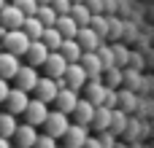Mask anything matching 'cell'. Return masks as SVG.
Here are the masks:
<instances>
[{"label": "cell", "mask_w": 154, "mask_h": 148, "mask_svg": "<svg viewBox=\"0 0 154 148\" xmlns=\"http://www.w3.org/2000/svg\"><path fill=\"white\" fill-rule=\"evenodd\" d=\"M89 27L100 35V38H108V16H103V13H95L92 16V22H89Z\"/></svg>", "instance_id": "83f0119b"}, {"label": "cell", "mask_w": 154, "mask_h": 148, "mask_svg": "<svg viewBox=\"0 0 154 148\" xmlns=\"http://www.w3.org/2000/svg\"><path fill=\"white\" fill-rule=\"evenodd\" d=\"M87 81H89V75L84 73V67H81L79 62L68 65V70H65V75H62V84H65L68 89H73V92H81V89L87 86Z\"/></svg>", "instance_id": "5b68a950"}, {"label": "cell", "mask_w": 154, "mask_h": 148, "mask_svg": "<svg viewBox=\"0 0 154 148\" xmlns=\"http://www.w3.org/2000/svg\"><path fill=\"white\" fill-rule=\"evenodd\" d=\"M84 148H103L100 146V140H97V138H89V140H87V146Z\"/></svg>", "instance_id": "ab89813d"}, {"label": "cell", "mask_w": 154, "mask_h": 148, "mask_svg": "<svg viewBox=\"0 0 154 148\" xmlns=\"http://www.w3.org/2000/svg\"><path fill=\"white\" fill-rule=\"evenodd\" d=\"M106 92H108V86H103L100 81H87V86H84V94H87V97H84V100H89V102L97 108V105L106 102Z\"/></svg>", "instance_id": "e0dca14e"}, {"label": "cell", "mask_w": 154, "mask_h": 148, "mask_svg": "<svg viewBox=\"0 0 154 148\" xmlns=\"http://www.w3.org/2000/svg\"><path fill=\"white\" fill-rule=\"evenodd\" d=\"M43 70H46V75H49V78L60 81V78L65 75V70H68V59H65L60 51H51V54H49V59H46V65H43Z\"/></svg>", "instance_id": "8fae6325"}, {"label": "cell", "mask_w": 154, "mask_h": 148, "mask_svg": "<svg viewBox=\"0 0 154 148\" xmlns=\"http://www.w3.org/2000/svg\"><path fill=\"white\" fill-rule=\"evenodd\" d=\"M95 132H106L108 127H111V108H106V105H97L95 108V116H92V124H89Z\"/></svg>", "instance_id": "ffe728a7"}, {"label": "cell", "mask_w": 154, "mask_h": 148, "mask_svg": "<svg viewBox=\"0 0 154 148\" xmlns=\"http://www.w3.org/2000/svg\"><path fill=\"white\" fill-rule=\"evenodd\" d=\"M60 148H65V146H60Z\"/></svg>", "instance_id": "f6af8a7d"}, {"label": "cell", "mask_w": 154, "mask_h": 148, "mask_svg": "<svg viewBox=\"0 0 154 148\" xmlns=\"http://www.w3.org/2000/svg\"><path fill=\"white\" fill-rule=\"evenodd\" d=\"M70 16H73V22H76L79 27H89V22H92V16H95V13L87 8V3H73Z\"/></svg>", "instance_id": "44dd1931"}, {"label": "cell", "mask_w": 154, "mask_h": 148, "mask_svg": "<svg viewBox=\"0 0 154 148\" xmlns=\"http://www.w3.org/2000/svg\"><path fill=\"white\" fill-rule=\"evenodd\" d=\"M43 129H46V135H49V138H54V140H62V138L68 135V129H70L68 113H62V111H49V119H46Z\"/></svg>", "instance_id": "6da1fadb"}, {"label": "cell", "mask_w": 154, "mask_h": 148, "mask_svg": "<svg viewBox=\"0 0 154 148\" xmlns=\"http://www.w3.org/2000/svg\"><path fill=\"white\" fill-rule=\"evenodd\" d=\"M19 67H22V59H19L16 54H8V51L0 54V78L14 81L16 73H19Z\"/></svg>", "instance_id": "7c38bea8"}, {"label": "cell", "mask_w": 154, "mask_h": 148, "mask_svg": "<svg viewBox=\"0 0 154 148\" xmlns=\"http://www.w3.org/2000/svg\"><path fill=\"white\" fill-rule=\"evenodd\" d=\"M14 148H16V146H14Z\"/></svg>", "instance_id": "c3c4849f"}, {"label": "cell", "mask_w": 154, "mask_h": 148, "mask_svg": "<svg viewBox=\"0 0 154 148\" xmlns=\"http://www.w3.org/2000/svg\"><path fill=\"white\" fill-rule=\"evenodd\" d=\"M49 49L43 46V40H30V49H27V65L30 67H43L46 65V59H49Z\"/></svg>", "instance_id": "30bf717a"}, {"label": "cell", "mask_w": 154, "mask_h": 148, "mask_svg": "<svg viewBox=\"0 0 154 148\" xmlns=\"http://www.w3.org/2000/svg\"><path fill=\"white\" fill-rule=\"evenodd\" d=\"M62 140H65V148H84L87 140H89V129L81 127V124H70V129Z\"/></svg>", "instance_id": "4fadbf2b"}, {"label": "cell", "mask_w": 154, "mask_h": 148, "mask_svg": "<svg viewBox=\"0 0 154 148\" xmlns=\"http://www.w3.org/2000/svg\"><path fill=\"white\" fill-rule=\"evenodd\" d=\"M38 81H41L38 67H30V65H22V67H19V73H16V78H14L16 89H22V92H27V94H30V92H35Z\"/></svg>", "instance_id": "277c9868"}, {"label": "cell", "mask_w": 154, "mask_h": 148, "mask_svg": "<svg viewBox=\"0 0 154 148\" xmlns=\"http://www.w3.org/2000/svg\"><path fill=\"white\" fill-rule=\"evenodd\" d=\"M3 46L8 54H16V57H24L27 49H30V38L24 35V30H8L5 38H3Z\"/></svg>", "instance_id": "7a4b0ae2"}, {"label": "cell", "mask_w": 154, "mask_h": 148, "mask_svg": "<svg viewBox=\"0 0 154 148\" xmlns=\"http://www.w3.org/2000/svg\"><path fill=\"white\" fill-rule=\"evenodd\" d=\"M22 30H24V35H27L30 40H41V38H43V30H46V27L41 24V19H38V16H27V19H24V27H22Z\"/></svg>", "instance_id": "7402d4cb"}, {"label": "cell", "mask_w": 154, "mask_h": 148, "mask_svg": "<svg viewBox=\"0 0 154 148\" xmlns=\"http://www.w3.org/2000/svg\"><path fill=\"white\" fill-rule=\"evenodd\" d=\"M60 54H62V57L68 59V65H73V62H79V59H81V54H84V51H81V46H79V40L73 38V40H65V43H62V49H60Z\"/></svg>", "instance_id": "d4e9b609"}, {"label": "cell", "mask_w": 154, "mask_h": 148, "mask_svg": "<svg viewBox=\"0 0 154 148\" xmlns=\"http://www.w3.org/2000/svg\"><path fill=\"white\" fill-rule=\"evenodd\" d=\"M24 19H27V16H24L14 3H8V5L0 11V27H3L5 32H8V30H22V27H24Z\"/></svg>", "instance_id": "8992f818"}, {"label": "cell", "mask_w": 154, "mask_h": 148, "mask_svg": "<svg viewBox=\"0 0 154 148\" xmlns=\"http://www.w3.org/2000/svg\"><path fill=\"white\" fill-rule=\"evenodd\" d=\"M35 148H60V146H57V140H54V138H49V135L43 132V135H38Z\"/></svg>", "instance_id": "836d02e7"}, {"label": "cell", "mask_w": 154, "mask_h": 148, "mask_svg": "<svg viewBox=\"0 0 154 148\" xmlns=\"http://www.w3.org/2000/svg\"><path fill=\"white\" fill-rule=\"evenodd\" d=\"M46 119H49V105L46 102H41V100H30V105H27V111H24V124H30V127H43L46 124Z\"/></svg>", "instance_id": "3957f363"}, {"label": "cell", "mask_w": 154, "mask_h": 148, "mask_svg": "<svg viewBox=\"0 0 154 148\" xmlns=\"http://www.w3.org/2000/svg\"><path fill=\"white\" fill-rule=\"evenodd\" d=\"M57 92H60V84L54 81V78H49V75H43L41 81H38V86H35V100H41V102H54L57 100Z\"/></svg>", "instance_id": "9c48e42d"}, {"label": "cell", "mask_w": 154, "mask_h": 148, "mask_svg": "<svg viewBox=\"0 0 154 148\" xmlns=\"http://www.w3.org/2000/svg\"><path fill=\"white\" fill-rule=\"evenodd\" d=\"M5 5H8V3H5V0H0V11H3V8H5Z\"/></svg>", "instance_id": "7bdbcfd3"}, {"label": "cell", "mask_w": 154, "mask_h": 148, "mask_svg": "<svg viewBox=\"0 0 154 148\" xmlns=\"http://www.w3.org/2000/svg\"><path fill=\"white\" fill-rule=\"evenodd\" d=\"M0 113H3V111H0Z\"/></svg>", "instance_id": "bcb514c9"}, {"label": "cell", "mask_w": 154, "mask_h": 148, "mask_svg": "<svg viewBox=\"0 0 154 148\" xmlns=\"http://www.w3.org/2000/svg\"><path fill=\"white\" fill-rule=\"evenodd\" d=\"M87 3V8L92 11V13H100L103 8H106V0H84Z\"/></svg>", "instance_id": "d590c367"}, {"label": "cell", "mask_w": 154, "mask_h": 148, "mask_svg": "<svg viewBox=\"0 0 154 148\" xmlns=\"http://www.w3.org/2000/svg\"><path fill=\"white\" fill-rule=\"evenodd\" d=\"M92 116H95V105H92L89 100H79V102H76V111H73L76 124H81V127H87V129H89Z\"/></svg>", "instance_id": "ac0fdd59"}, {"label": "cell", "mask_w": 154, "mask_h": 148, "mask_svg": "<svg viewBox=\"0 0 154 148\" xmlns=\"http://www.w3.org/2000/svg\"><path fill=\"white\" fill-rule=\"evenodd\" d=\"M79 65L84 67V73L89 75V81H97V78L106 73V67H103V62H100L97 51H84V54H81V59H79Z\"/></svg>", "instance_id": "ba28073f"}, {"label": "cell", "mask_w": 154, "mask_h": 148, "mask_svg": "<svg viewBox=\"0 0 154 148\" xmlns=\"http://www.w3.org/2000/svg\"><path fill=\"white\" fill-rule=\"evenodd\" d=\"M79 100H81V97H79V92H73V89H68V86H65V89H60V92H57L54 105H57V111H62V113H68V116H70V113L76 111V102H79Z\"/></svg>", "instance_id": "9a60e30c"}, {"label": "cell", "mask_w": 154, "mask_h": 148, "mask_svg": "<svg viewBox=\"0 0 154 148\" xmlns=\"http://www.w3.org/2000/svg\"><path fill=\"white\" fill-rule=\"evenodd\" d=\"M3 105H5V111H8L11 116H19V113L24 116V111H27V105H30V94L14 86V89L8 92V100H5Z\"/></svg>", "instance_id": "52a82bcc"}, {"label": "cell", "mask_w": 154, "mask_h": 148, "mask_svg": "<svg viewBox=\"0 0 154 148\" xmlns=\"http://www.w3.org/2000/svg\"><path fill=\"white\" fill-rule=\"evenodd\" d=\"M119 102L125 105V111H135V108H138V97H135L133 92H122V94H119Z\"/></svg>", "instance_id": "1f68e13d"}, {"label": "cell", "mask_w": 154, "mask_h": 148, "mask_svg": "<svg viewBox=\"0 0 154 148\" xmlns=\"http://www.w3.org/2000/svg\"><path fill=\"white\" fill-rule=\"evenodd\" d=\"M54 27H57V32H60V35H62L65 40H73V38L79 35V30H81V27H79V24L73 22V16H70V13H68V16H60Z\"/></svg>", "instance_id": "d6986e66"}, {"label": "cell", "mask_w": 154, "mask_h": 148, "mask_svg": "<svg viewBox=\"0 0 154 148\" xmlns=\"http://www.w3.org/2000/svg\"><path fill=\"white\" fill-rule=\"evenodd\" d=\"M70 3H84V0H70Z\"/></svg>", "instance_id": "ee69618b"}, {"label": "cell", "mask_w": 154, "mask_h": 148, "mask_svg": "<svg viewBox=\"0 0 154 148\" xmlns=\"http://www.w3.org/2000/svg\"><path fill=\"white\" fill-rule=\"evenodd\" d=\"M108 35H111V38H119V35H122V24L114 22V19H108Z\"/></svg>", "instance_id": "8d00e7d4"}, {"label": "cell", "mask_w": 154, "mask_h": 148, "mask_svg": "<svg viewBox=\"0 0 154 148\" xmlns=\"http://www.w3.org/2000/svg\"><path fill=\"white\" fill-rule=\"evenodd\" d=\"M51 8L57 11V16H68L70 8H73V3L70 0H51Z\"/></svg>", "instance_id": "d6a6232c"}, {"label": "cell", "mask_w": 154, "mask_h": 148, "mask_svg": "<svg viewBox=\"0 0 154 148\" xmlns=\"http://www.w3.org/2000/svg\"><path fill=\"white\" fill-rule=\"evenodd\" d=\"M106 78H108V81H106V86H108V89H114V86H119V84H122V78H125V75H122V70L114 65V67H106Z\"/></svg>", "instance_id": "4dcf8cb0"}, {"label": "cell", "mask_w": 154, "mask_h": 148, "mask_svg": "<svg viewBox=\"0 0 154 148\" xmlns=\"http://www.w3.org/2000/svg\"><path fill=\"white\" fill-rule=\"evenodd\" d=\"M43 46L49 49V51H60L62 49V43H65V38L57 32V27H49V30H43Z\"/></svg>", "instance_id": "cb8c5ba5"}, {"label": "cell", "mask_w": 154, "mask_h": 148, "mask_svg": "<svg viewBox=\"0 0 154 148\" xmlns=\"http://www.w3.org/2000/svg\"><path fill=\"white\" fill-rule=\"evenodd\" d=\"M11 3H14L24 16H35V13H38V0H11Z\"/></svg>", "instance_id": "f546056e"}, {"label": "cell", "mask_w": 154, "mask_h": 148, "mask_svg": "<svg viewBox=\"0 0 154 148\" xmlns=\"http://www.w3.org/2000/svg\"><path fill=\"white\" fill-rule=\"evenodd\" d=\"M0 148H14V146H11V140H5V138H0Z\"/></svg>", "instance_id": "60d3db41"}, {"label": "cell", "mask_w": 154, "mask_h": 148, "mask_svg": "<svg viewBox=\"0 0 154 148\" xmlns=\"http://www.w3.org/2000/svg\"><path fill=\"white\" fill-rule=\"evenodd\" d=\"M35 16L41 19V24H43L46 30H49V27H54V24H57V19H60V16H57V11H54L51 5H38V13H35Z\"/></svg>", "instance_id": "4316f807"}, {"label": "cell", "mask_w": 154, "mask_h": 148, "mask_svg": "<svg viewBox=\"0 0 154 148\" xmlns=\"http://www.w3.org/2000/svg\"><path fill=\"white\" fill-rule=\"evenodd\" d=\"M35 140H38L35 127H30V124H19L16 127V135H14V146L16 148H35Z\"/></svg>", "instance_id": "2e32d148"}, {"label": "cell", "mask_w": 154, "mask_h": 148, "mask_svg": "<svg viewBox=\"0 0 154 148\" xmlns=\"http://www.w3.org/2000/svg\"><path fill=\"white\" fill-rule=\"evenodd\" d=\"M114 59H116V65H122V62H127V51H125L122 46H114Z\"/></svg>", "instance_id": "74e56055"}, {"label": "cell", "mask_w": 154, "mask_h": 148, "mask_svg": "<svg viewBox=\"0 0 154 148\" xmlns=\"http://www.w3.org/2000/svg\"><path fill=\"white\" fill-rule=\"evenodd\" d=\"M76 40H79L81 51H97V49L103 46V38H100L92 27H81V30H79V35H76Z\"/></svg>", "instance_id": "5bb4252c"}, {"label": "cell", "mask_w": 154, "mask_h": 148, "mask_svg": "<svg viewBox=\"0 0 154 148\" xmlns=\"http://www.w3.org/2000/svg\"><path fill=\"white\" fill-rule=\"evenodd\" d=\"M38 5H51V0H38Z\"/></svg>", "instance_id": "b9f144b4"}, {"label": "cell", "mask_w": 154, "mask_h": 148, "mask_svg": "<svg viewBox=\"0 0 154 148\" xmlns=\"http://www.w3.org/2000/svg\"><path fill=\"white\" fill-rule=\"evenodd\" d=\"M16 116H11L8 111L5 113H0V138H5V140H14V135H16Z\"/></svg>", "instance_id": "603a6c76"}, {"label": "cell", "mask_w": 154, "mask_h": 148, "mask_svg": "<svg viewBox=\"0 0 154 148\" xmlns=\"http://www.w3.org/2000/svg\"><path fill=\"white\" fill-rule=\"evenodd\" d=\"M8 92H11L8 81H5V78H0V102H5V100H8Z\"/></svg>", "instance_id": "f35d334b"}, {"label": "cell", "mask_w": 154, "mask_h": 148, "mask_svg": "<svg viewBox=\"0 0 154 148\" xmlns=\"http://www.w3.org/2000/svg\"><path fill=\"white\" fill-rule=\"evenodd\" d=\"M97 140H100V146H103V148H116V140H114V135H111L108 129H106V132H100V138H97Z\"/></svg>", "instance_id": "e575fe53"}, {"label": "cell", "mask_w": 154, "mask_h": 148, "mask_svg": "<svg viewBox=\"0 0 154 148\" xmlns=\"http://www.w3.org/2000/svg\"><path fill=\"white\" fill-rule=\"evenodd\" d=\"M0 54H3V51H0Z\"/></svg>", "instance_id": "7dc6e473"}, {"label": "cell", "mask_w": 154, "mask_h": 148, "mask_svg": "<svg viewBox=\"0 0 154 148\" xmlns=\"http://www.w3.org/2000/svg\"><path fill=\"white\" fill-rule=\"evenodd\" d=\"M125 129H127V116H125V111L114 108L111 111V127H108V132L111 135H122Z\"/></svg>", "instance_id": "484cf974"}, {"label": "cell", "mask_w": 154, "mask_h": 148, "mask_svg": "<svg viewBox=\"0 0 154 148\" xmlns=\"http://www.w3.org/2000/svg\"><path fill=\"white\" fill-rule=\"evenodd\" d=\"M97 57H100V62H103V67H114L116 65V59H114V46H100L97 49Z\"/></svg>", "instance_id": "f1b7e54d"}]
</instances>
